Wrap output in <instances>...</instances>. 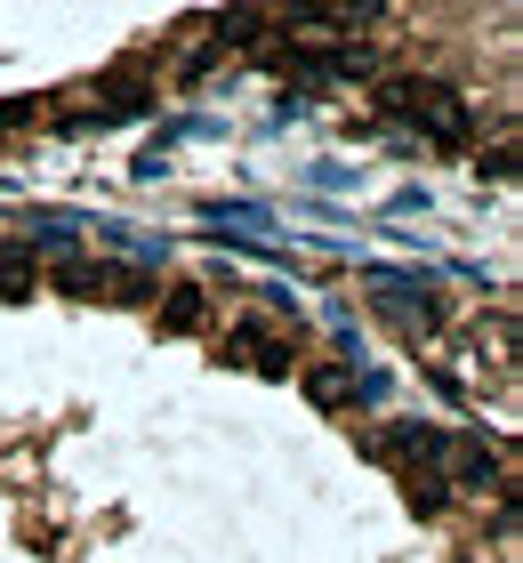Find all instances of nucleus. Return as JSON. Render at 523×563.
Listing matches in <instances>:
<instances>
[{
	"mask_svg": "<svg viewBox=\"0 0 523 563\" xmlns=\"http://www.w3.org/2000/svg\"><path fill=\"white\" fill-rule=\"evenodd\" d=\"M233 363H250V371H266V378H291L298 354H291V339L266 330V322H233Z\"/></svg>",
	"mask_w": 523,
	"mask_h": 563,
	"instance_id": "3",
	"label": "nucleus"
},
{
	"mask_svg": "<svg viewBox=\"0 0 523 563\" xmlns=\"http://www.w3.org/2000/svg\"><path fill=\"white\" fill-rule=\"evenodd\" d=\"M306 395L323 402V411H338V402H362V378L347 363H306Z\"/></svg>",
	"mask_w": 523,
	"mask_h": 563,
	"instance_id": "6",
	"label": "nucleus"
},
{
	"mask_svg": "<svg viewBox=\"0 0 523 563\" xmlns=\"http://www.w3.org/2000/svg\"><path fill=\"white\" fill-rule=\"evenodd\" d=\"M153 322H162L170 339H186V330L209 322V290H201V282H170V290L153 298Z\"/></svg>",
	"mask_w": 523,
	"mask_h": 563,
	"instance_id": "5",
	"label": "nucleus"
},
{
	"mask_svg": "<svg viewBox=\"0 0 523 563\" xmlns=\"http://www.w3.org/2000/svg\"><path fill=\"white\" fill-rule=\"evenodd\" d=\"M33 282H41L33 242H9V250H0V298H33Z\"/></svg>",
	"mask_w": 523,
	"mask_h": 563,
	"instance_id": "7",
	"label": "nucleus"
},
{
	"mask_svg": "<svg viewBox=\"0 0 523 563\" xmlns=\"http://www.w3.org/2000/svg\"><path fill=\"white\" fill-rule=\"evenodd\" d=\"M57 282L73 298H145L153 282H138V274H121V266H97V258H65L57 266Z\"/></svg>",
	"mask_w": 523,
	"mask_h": 563,
	"instance_id": "4",
	"label": "nucleus"
},
{
	"mask_svg": "<svg viewBox=\"0 0 523 563\" xmlns=\"http://www.w3.org/2000/svg\"><path fill=\"white\" fill-rule=\"evenodd\" d=\"M371 314L395 322L411 339V330H435L443 322V290H435V282H411V274H371Z\"/></svg>",
	"mask_w": 523,
	"mask_h": 563,
	"instance_id": "2",
	"label": "nucleus"
},
{
	"mask_svg": "<svg viewBox=\"0 0 523 563\" xmlns=\"http://www.w3.org/2000/svg\"><path fill=\"white\" fill-rule=\"evenodd\" d=\"M379 106L395 113L403 130H418L427 145H443V153L476 145V113H467V97L435 89V81H386V89H379Z\"/></svg>",
	"mask_w": 523,
	"mask_h": 563,
	"instance_id": "1",
	"label": "nucleus"
},
{
	"mask_svg": "<svg viewBox=\"0 0 523 563\" xmlns=\"http://www.w3.org/2000/svg\"><path fill=\"white\" fill-rule=\"evenodd\" d=\"M403 499L418 507V516H443V507H451V475H403Z\"/></svg>",
	"mask_w": 523,
	"mask_h": 563,
	"instance_id": "8",
	"label": "nucleus"
}]
</instances>
